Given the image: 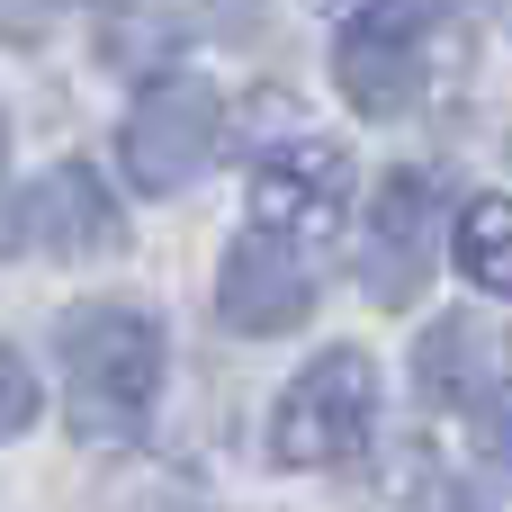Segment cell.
I'll use <instances>...</instances> for the list:
<instances>
[{"label": "cell", "instance_id": "obj_5", "mask_svg": "<svg viewBox=\"0 0 512 512\" xmlns=\"http://www.w3.org/2000/svg\"><path fill=\"white\" fill-rule=\"evenodd\" d=\"M18 243L27 252H54V261H90V252H126V216L108 198V180L90 162H54L27 198H18Z\"/></svg>", "mask_w": 512, "mask_h": 512}, {"label": "cell", "instance_id": "obj_14", "mask_svg": "<svg viewBox=\"0 0 512 512\" xmlns=\"http://www.w3.org/2000/svg\"><path fill=\"white\" fill-rule=\"evenodd\" d=\"M432 512H486L477 495H459V486H432Z\"/></svg>", "mask_w": 512, "mask_h": 512}, {"label": "cell", "instance_id": "obj_10", "mask_svg": "<svg viewBox=\"0 0 512 512\" xmlns=\"http://www.w3.org/2000/svg\"><path fill=\"white\" fill-rule=\"evenodd\" d=\"M450 261H459V279H468V288L512 297V198H504V189H486V198H468V207H459Z\"/></svg>", "mask_w": 512, "mask_h": 512}, {"label": "cell", "instance_id": "obj_3", "mask_svg": "<svg viewBox=\"0 0 512 512\" xmlns=\"http://www.w3.org/2000/svg\"><path fill=\"white\" fill-rule=\"evenodd\" d=\"M216 144H225V99L207 81H153L117 135V162L144 198H171L216 162Z\"/></svg>", "mask_w": 512, "mask_h": 512}, {"label": "cell", "instance_id": "obj_12", "mask_svg": "<svg viewBox=\"0 0 512 512\" xmlns=\"http://www.w3.org/2000/svg\"><path fill=\"white\" fill-rule=\"evenodd\" d=\"M63 0H0V36L9 45H36V18H54Z\"/></svg>", "mask_w": 512, "mask_h": 512}, {"label": "cell", "instance_id": "obj_4", "mask_svg": "<svg viewBox=\"0 0 512 512\" xmlns=\"http://www.w3.org/2000/svg\"><path fill=\"white\" fill-rule=\"evenodd\" d=\"M342 198H351V162L333 144H315V135L252 162V225L270 243H333Z\"/></svg>", "mask_w": 512, "mask_h": 512}, {"label": "cell", "instance_id": "obj_15", "mask_svg": "<svg viewBox=\"0 0 512 512\" xmlns=\"http://www.w3.org/2000/svg\"><path fill=\"white\" fill-rule=\"evenodd\" d=\"M504 459H512V387H504Z\"/></svg>", "mask_w": 512, "mask_h": 512}, {"label": "cell", "instance_id": "obj_2", "mask_svg": "<svg viewBox=\"0 0 512 512\" xmlns=\"http://www.w3.org/2000/svg\"><path fill=\"white\" fill-rule=\"evenodd\" d=\"M369 423H378L369 351H324V360H306L288 378V396L270 414V459L279 468H342V459H360Z\"/></svg>", "mask_w": 512, "mask_h": 512}, {"label": "cell", "instance_id": "obj_9", "mask_svg": "<svg viewBox=\"0 0 512 512\" xmlns=\"http://www.w3.org/2000/svg\"><path fill=\"white\" fill-rule=\"evenodd\" d=\"M333 81H342V99H351L360 117H405V99H414V36L387 27V9L360 18V27L333 45Z\"/></svg>", "mask_w": 512, "mask_h": 512}, {"label": "cell", "instance_id": "obj_8", "mask_svg": "<svg viewBox=\"0 0 512 512\" xmlns=\"http://www.w3.org/2000/svg\"><path fill=\"white\" fill-rule=\"evenodd\" d=\"M504 378H512L504 324H477V315L423 324V342H414V387H423L432 405H477V396H495Z\"/></svg>", "mask_w": 512, "mask_h": 512}, {"label": "cell", "instance_id": "obj_13", "mask_svg": "<svg viewBox=\"0 0 512 512\" xmlns=\"http://www.w3.org/2000/svg\"><path fill=\"white\" fill-rule=\"evenodd\" d=\"M315 9H324V18H342V27H360V18H378L387 0H315Z\"/></svg>", "mask_w": 512, "mask_h": 512}, {"label": "cell", "instance_id": "obj_6", "mask_svg": "<svg viewBox=\"0 0 512 512\" xmlns=\"http://www.w3.org/2000/svg\"><path fill=\"white\" fill-rule=\"evenodd\" d=\"M432 216H441V180L432 171H387L378 207H369V252H360V288L378 306H405L432 270Z\"/></svg>", "mask_w": 512, "mask_h": 512}, {"label": "cell", "instance_id": "obj_1", "mask_svg": "<svg viewBox=\"0 0 512 512\" xmlns=\"http://www.w3.org/2000/svg\"><path fill=\"white\" fill-rule=\"evenodd\" d=\"M63 378L81 441H135L162 396V324H144L135 306H81L63 324Z\"/></svg>", "mask_w": 512, "mask_h": 512}, {"label": "cell", "instance_id": "obj_11", "mask_svg": "<svg viewBox=\"0 0 512 512\" xmlns=\"http://www.w3.org/2000/svg\"><path fill=\"white\" fill-rule=\"evenodd\" d=\"M27 423H36V369L18 351H0V441L27 432Z\"/></svg>", "mask_w": 512, "mask_h": 512}, {"label": "cell", "instance_id": "obj_7", "mask_svg": "<svg viewBox=\"0 0 512 512\" xmlns=\"http://www.w3.org/2000/svg\"><path fill=\"white\" fill-rule=\"evenodd\" d=\"M216 306H225V324L234 333H288V324H306V306H315V279H306V261L288 252V243H270V234H243L234 252H225V270H216Z\"/></svg>", "mask_w": 512, "mask_h": 512}, {"label": "cell", "instance_id": "obj_16", "mask_svg": "<svg viewBox=\"0 0 512 512\" xmlns=\"http://www.w3.org/2000/svg\"><path fill=\"white\" fill-rule=\"evenodd\" d=\"M0 144H9V126H0Z\"/></svg>", "mask_w": 512, "mask_h": 512}]
</instances>
